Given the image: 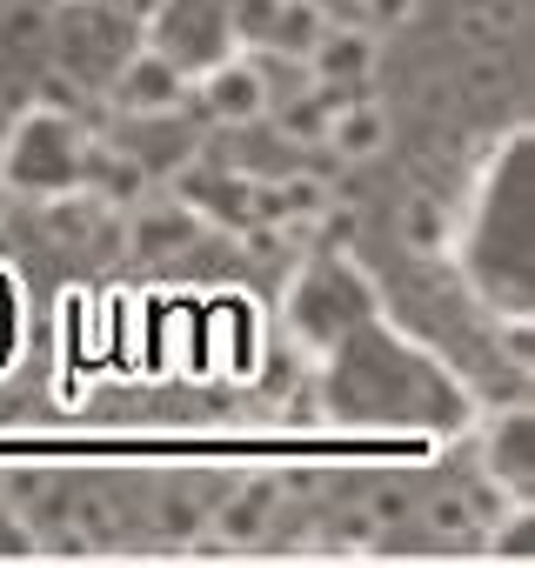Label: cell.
Listing matches in <instances>:
<instances>
[{
  "mask_svg": "<svg viewBox=\"0 0 535 568\" xmlns=\"http://www.w3.org/2000/svg\"><path fill=\"white\" fill-rule=\"evenodd\" d=\"M188 108H201V128H261L275 94H268V74L248 54H234L228 68H214L188 88Z\"/></svg>",
  "mask_w": 535,
  "mask_h": 568,
  "instance_id": "obj_7",
  "label": "cell"
},
{
  "mask_svg": "<svg viewBox=\"0 0 535 568\" xmlns=\"http://www.w3.org/2000/svg\"><path fill=\"white\" fill-rule=\"evenodd\" d=\"M522 14L508 8V0H475V14H468V28H488L495 41H502V28H515Z\"/></svg>",
  "mask_w": 535,
  "mask_h": 568,
  "instance_id": "obj_21",
  "label": "cell"
},
{
  "mask_svg": "<svg viewBox=\"0 0 535 568\" xmlns=\"http://www.w3.org/2000/svg\"><path fill=\"white\" fill-rule=\"evenodd\" d=\"M81 194H88V201H101V207H114V214H128V207H134V201H148L154 187H148V174H141L114 141H88Z\"/></svg>",
  "mask_w": 535,
  "mask_h": 568,
  "instance_id": "obj_13",
  "label": "cell"
},
{
  "mask_svg": "<svg viewBox=\"0 0 535 568\" xmlns=\"http://www.w3.org/2000/svg\"><path fill=\"white\" fill-rule=\"evenodd\" d=\"M362 515H369V535H382V528L408 521V515H415V501H408L402 488H369V495H362Z\"/></svg>",
  "mask_w": 535,
  "mask_h": 568,
  "instance_id": "obj_19",
  "label": "cell"
},
{
  "mask_svg": "<svg viewBox=\"0 0 535 568\" xmlns=\"http://www.w3.org/2000/svg\"><path fill=\"white\" fill-rule=\"evenodd\" d=\"M275 508H282V481H241L214 515H208V541H221V548H254L261 535H268V521H275Z\"/></svg>",
  "mask_w": 535,
  "mask_h": 568,
  "instance_id": "obj_12",
  "label": "cell"
},
{
  "mask_svg": "<svg viewBox=\"0 0 535 568\" xmlns=\"http://www.w3.org/2000/svg\"><path fill=\"white\" fill-rule=\"evenodd\" d=\"M329 108H335V101L309 88V94H302V101H289V108H268V121H275V128H282L295 148H309V141H322V128H329Z\"/></svg>",
  "mask_w": 535,
  "mask_h": 568,
  "instance_id": "obj_16",
  "label": "cell"
},
{
  "mask_svg": "<svg viewBox=\"0 0 535 568\" xmlns=\"http://www.w3.org/2000/svg\"><path fill=\"white\" fill-rule=\"evenodd\" d=\"M181 187H188L181 201H188L208 227H221V234L261 227V181H254V174H208V181H201V168H194Z\"/></svg>",
  "mask_w": 535,
  "mask_h": 568,
  "instance_id": "obj_9",
  "label": "cell"
},
{
  "mask_svg": "<svg viewBox=\"0 0 535 568\" xmlns=\"http://www.w3.org/2000/svg\"><path fill=\"white\" fill-rule=\"evenodd\" d=\"M355 8H362V28L369 34H395V28H408L422 14V0H355Z\"/></svg>",
  "mask_w": 535,
  "mask_h": 568,
  "instance_id": "obj_20",
  "label": "cell"
},
{
  "mask_svg": "<svg viewBox=\"0 0 535 568\" xmlns=\"http://www.w3.org/2000/svg\"><path fill=\"white\" fill-rule=\"evenodd\" d=\"M201 241H208V221L181 201V187H154L148 201H134L121 214V247L141 261H181Z\"/></svg>",
  "mask_w": 535,
  "mask_h": 568,
  "instance_id": "obj_6",
  "label": "cell"
},
{
  "mask_svg": "<svg viewBox=\"0 0 535 568\" xmlns=\"http://www.w3.org/2000/svg\"><path fill=\"white\" fill-rule=\"evenodd\" d=\"M375 61H382V34H369L362 21H355V28H322V34H315V48L302 54V68H309V88H315V94L369 88V81H375Z\"/></svg>",
  "mask_w": 535,
  "mask_h": 568,
  "instance_id": "obj_8",
  "label": "cell"
},
{
  "mask_svg": "<svg viewBox=\"0 0 535 568\" xmlns=\"http://www.w3.org/2000/svg\"><path fill=\"white\" fill-rule=\"evenodd\" d=\"M41 548H48V535H41L21 508L0 501V555H41Z\"/></svg>",
  "mask_w": 535,
  "mask_h": 568,
  "instance_id": "obj_18",
  "label": "cell"
},
{
  "mask_svg": "<svg viewBox=\"0 0 535 568\" xmlns=\"http://www.w3.org/2000/svg\"><path fill=\"white\" fill-rule=\"evenodd\" d=\"M188 88H194V81H181L168 61H154L148 48H128V54L114 61V74H108V88H101V108H108L114 121L188 114Z\"/></svg>",
  "mask_w": 535,
  "mask_h": 568,
  "instance_id": "obj_5",
  "label": "cell"
},
{
  "mask_svg": "<svg viewBox=\"0 0 535 568\" xmlns=\"http://www.w3.org/2000/svg\"><path fill=\"white\" fill-rule=\"evenodd\" d=\"M0 221H8V194H0Z\"/></svg>",
  "mask_w": 535,
  "mask_h": 568,
  "instance_id": "obj_22",
  "label": "cell"
},
{
  "mask_svg": "<svg viewBox=\"0 0 535 568\" xmlns=\"http://www.w3.org/2000/svg\"><path fill=\"white\" fill-rule=\"evenodd\" d=\"M528 408H502L482 428V455H488V488L502 495V508H528Z\"/></svg>",
  "mask_w": 535,
  "mask_h": 568,
  "instance_id": "obj_11",
  "label": "cell"
},
{
  "mask_svg": "<svg viewBox=\"0 0 535 568\" xmlns=\"http://www.w3.org/2000/svg\"><path fill=\"white\" fill-rule=\"evenodd\" d=\"M201 528H208V508L188 501V495H168V501L154 508V535H161V541H194Z\"/></svg>",
  "mask_w": 535,
  "mask_h": 568,
  "instance_id": "obj_17",
  "label": "cell"
},
{
  "mask_svg": "<svg viewBox=\"0 0 535 568\" xmlns=\"http://www.w3.org/2000/svg\"><path fill=\"white\" fill-rule=\"evenodd\" d=\"M88 121H68V114H48V108H28L8 141H0V194L8 201H74L81 194V168H88Z\"/></svg>",
  "mask_w": 535,
  "mask_h": 568,
  "instance_id": "obj_2",
  "label": "cell"
},
{
  "mask_svg": "<svg viewBox=\"0 0 535 568\" xmlns=\"http://www.w3.org/2000/svg\"><path fill=\"white\" fill-rule=\"evenodd\" d=\"M475 201L448 214V247L468 274V288L482 295L488 315L508 328L528 322V128H508L488 161L475 168Z\"/></svg>",
  "mask_w": 535,
  "mask_h": 568,
  "instance_id": "obj_1",
  "label": "cell"
},
{
  "mask_svg": "<svg viewBox=\"0 0 535 568\" xmlns=\"http://www.w3.org/2000/svg\"><path fill=\"white\" fill-rule=\"evenodd\" d=\"M141 48L154 61H168L181 81H201L241 54V28L228 14V0H148Z\"/></svg>",
  "mask_w": 535,
  "mask_h": 568,
  "instance_id": "obj_3",
  "label": "cell"
},
{
  "mask_svg": "<svg viewBox=\"0 0 535 568\" xmlns=\"http://www.w3.org/2000/svg\"><path fill=\"white\" fill-rule=\"evenodd\" d=\"M402 241H408L415 254H422V247L442 254V247H448V207H442L435 194H408V201H402Z\"/></svg>",
  "mask_w": 535,
  "mask_h": 568,
  "instance_id": "obj_15",
  "label": "cell"
},
{
  "mask_svg": "<svg viewBox=\"0 0 535 568\" xmlns=\"http://www.w3.org/2000/svg\"><path fill=\"white\" fill-rule=\"evenodd\" d=\"M388 108L375 101V94H342L335 108H329V128H322V148L335 154V161H375L382 148H388Z\"/></svg>",
  "mask_w": 535,
  "mask_h": 568,
  "instance_id": "obj_10",
  "label": "cell"
},
{
  "mask_svg": "<svg viewBox=\"0 0 535 568\" xmlns=\"http://www.w3.org/2000/svg\"><path fill=\"white\" fill-rule=\"evenodd\" d=\"M108 141H114V148L148 174V187H181V181L201 168V154H208V128H201V121H188V114L121 121Z\"/></svg>",
  "mask_w": 535,
  "mask_h": 568,
  "instance_id": "obj_4",
  "label": "cell"
},
{
  "mask_svg": "<svg viewBox=\"0 0 535 568\" xmlns=\"http://www.w3.org/2000/svg\"><path fill=\"white\" fill-rule=\"evenodd\" d=\"M415 515H422V535L442 548H482V535H488V515L475 508V495H435Z\"/></svg>",
  "mask_w": 535,
  "mask_h": 568,
  "instance_id": "obj_14",
  "label": "cell"
}]
</instances>
